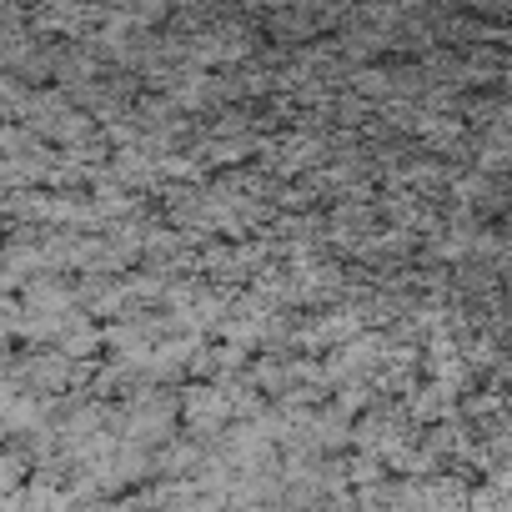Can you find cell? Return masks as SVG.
Listing matches in <instances>:
<instances>
[{"label": "cell", "instance_id": "7a4b0ae2", "mask_svg": "<svg viewBox=\"0 0 512 512\" xmlns=\"http://www.w3.org/2000/svg\"><path fill=\"white\" fill-rule=\"evenodd\" d=\"M427 497H437V502H457V492H452V487H437V492H427ZM457 512H462V507H457Z\"/></svg>", "mask_w": 512, "mask_h": 512}, {"label": "cell", "instance_id": "6da1fadb", "mask_svg": "<svg viewBox=\"0 0 512 512\" xmlns=\"http://www.w3.org/2000/svg\"><path fill=\"white\" fill-rule=\"evenodd\" d=\"M186 417H191L196 427H216V422H226V417H231V402H226L221 392L201 387V392H191V397H186Z\"/></svg>", "mask_w": 512, "mask_h": 512}]
</instances>
